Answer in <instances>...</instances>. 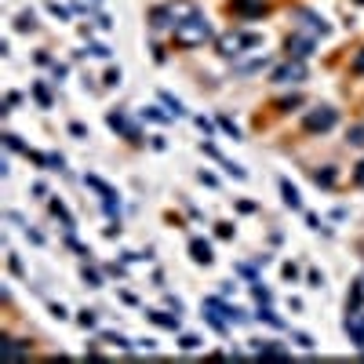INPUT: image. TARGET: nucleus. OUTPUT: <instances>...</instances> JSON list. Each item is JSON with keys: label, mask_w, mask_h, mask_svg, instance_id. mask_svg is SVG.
<instances>
[{"label": "nucleus", "mask_w": 364, "mask_h": 364, "mask_svg": "<svg viewBox=\"0 0 364 364\" xmlns=\"http://www.w3.org/2000/svg\"><path fill=\"white\" fill-rule=\"evenodd\" d=\"M306 132H313V135H320V132H332V127L339 124V113L332 110V106H317V110H310L306 113Z\"/></svg>", "instance_id": "39448f33"}, {"label": "nucleus", "mask_w": 364, "mask_h": 364, "mask_svg": "<svg viewBox=\"0 0 364 364\" xmlns=\"http://www.w3.org/2000/svg\"><path fill=\"white\" fill-rule=\"evenodd\" d=\"M171 33H175V44L179 48H201V44H208V40H211V23H208L204 15H197V18L179 23Z\"/></svg>", "instance_id": "f03ea898"}, {"label": "nucleus", "mask_w": 364, "mask_h": 364, "mask_svg": "<svg viewBox=\"0 0 364 364\" xmlns=\"http://www.w3.org/2000/svg\"><path fill=\"white\" fill-rule=\"evenodd\" d=\"M284 277H288V281H295V277H299V266H295V263H284Z\"/></svg>", "instance_id": "e433bc0d"}, {"label": "nucleus", "mask_w": 364, "mask_h": 364, "mask_svg": "<svg viewBox=\"0 0 364 364\" xmlns=\"http://www.w3.org/2000/svg\"><path fill=\"white\" fill-rule=\"evenodd\" d=\"M197 127H201V132H204V135H211V120H204V117H197Z\"/></svg>", "instance_id": "ea45409f"}, {"label": "nucleus", "mask_w": 364, "mask_h": 364, "mask_svg": "<svg viewBox=\"0 0 364 364\" xmlns=\"http://www.w3.org/2000/svg\"><path fill=\"white\" fill-rule=\"evenodd\" d=\"M77 325H80V328H95V313H92V310H84V313L77 317Z\"/></svg>", "instance_id": "a878e982"}, {"label": "nucleus", "mask_w": 364, "mask_h": 364, "mask_svg": "<svg viewBox=\"0 0 364 364\" xmlns=\"http://www.w3.org/2000/svg\"><path fill=\"white\" fill-rule=\"evenodd\" d=\"M92 55H99V58H110V48H106V44H92Z\"/></svg>", "instance_id": "c9c22d12"}, {"label": "nucleus", "mask_w": 364, "mask_h": 364, "mask_svg": "<svg viewBox=\"0 0 364 364\" xmlns=\"http://www.w3.org/2000/svg\"><path fill=\"white\" fill-rule=\"evenodd\" d=\"M299 102H303V99H299V95H291V99H281L277 106H281V110H291V106H299Z\"/></svg>", "instance_id": "72a5a7b5"}, {"label": "nucleus", "mask_w": 364, "mask_h": 364, "mask_svg": "<svg viewBox=\"0 0 364 364\" xmlns=\"http://www.w3.org/2000/svg\"><path fill=\"white\" fill-rule=\"evenodd\" d=\"M189 255H194V263H201V266H211V259H215V255H211V244L201 241V237L189 241Z\"/></svg>", "instance_id": "9b49d317"}, {"label": "nucleus", "mask_w": 364, "mask_h": 364, "mask_svg": "<svg viewBox=\"0 0 364 364\" xmlns=\"http://www.w3.org/2000/svg\"><path fill=\"white\" fill-rule=\"evenodd\" d=\"M353 73H360L364 77V48L357 51V58H353Z\"/></svg>", "instance_id": "473e14b6"}, {"label": "nucleus", "mask_w": 364, "mask_h": 364, "mask_svg": "<svg viewBox=\"0 0 364 364\" xmlns=\"http://www.w3.org/2000/svg\"><path fill=\"white\" fill-rule=\"evenodd\" d=\"M149 320L161 328H171V332H179V313H164V310H149Z\"/></svg>", "instance_id": "ddd939ff"}, {"label": "nucleus", "mask_w": 364, "mask_h": 364, "mask_svg": "<svg viewBox=\"0 0 364 364\" xmlns=\"http://www.w3.org/2000/svg\"><path fill=\"white\" fill-rule=\"evenodd\" d=\"M161 102L168 106V113H175V117H182V113H186V110H182V102H179V99H171L168 92H161Z\"/></svg>", "instance_id": "aec40b11"}, {"label": "nucleus", "mask_w": 364, "mask_h": 364, "mask_svg": "<svg viewBox=\"0 0 364 364\" xmlns=\"http://www.w3.org/2000/svg\"><path fill=\"white\" fill-rule=\"evenodd\" d=\"M299 80H306V62L303 58H288L284 66L273 70V84H299Z\"/></svg>", "instance_id": "423d86ee"}, {"label": "nucleus", "mask_w": 364, "mask_h": 364, "mask_svg": "<svg viewBox=\"0 0 364 364\" xmlns=\"http://www.w3.org/2000/svg\"><path fill=\"white\" fill-rule=\"evenodd\" d=\"M357 4H364V0H357Z\"/></svg>", "instance_id": "79ce46f5"}, {"label": "nucleus", "mask_w": 364, "mask_h": 364, "mask_svg": "<svg viewBox=\"0 0 364 364\" xmlns=\"http://www.w3.org/2000/svg\"><path fill=\"white\" fill-rule=\"evenodd\" d=\"M106 84H110V88H113V84H120V70H110V73H106Z\"/></svg>", "instance_id": "4c0bfd02"}, {"label": "nucleus", "mask_w": 364, "mask_h": 364, "mask_svg": "<svg viewBox=\"0 0 364 364\" xmlns=\"http://www.w3.org/2000/svg\"><path fill=\"white\" fill-rule=\"evenodd\" d=\"M263 66H270V58L259 51V55H255V58H248V62H237V73H259Z\"/></svg>", "instance_id": "4468645a"}, {"label": "nucleus", "mask_w": 364, "mask_h": 364, "mask_svg": "<svg viewBox=\"0 0 364 364\" xmlns=\"http://www.w3.org/2000/svg\"><path fill=\"white\" fill-rule=\"evenodd\" d=\"M233 11L244 15V18H263L270 11V4L266 0H233Z\"/></svg>", "instance_id": "9d476101"}, {"label": "nucleus", "mask_w": 364, "mask_h": 364, "mask_svg": "<svg viewBox=\"0 0 364 364\" xmlns=\"http://www.w3.org/2000/svg\"><path fill=\"white\" fill-rule=\"evenodd\" d=\"M51 215L62 219V226H66V230H73V215L66 211V204H62V201H51Z\"/></svg>", "instance_id": "f3484780"}, {"label": "nucleus", "mask_w": 364, "mask_h": 364, "mask_svg": "<svg viewBox=\"0 0 364 364\" xmlns=\"http://www.w3.org/2000/svg\"><path fill=\"white\" fill-rule=\"evenodd\" d=\"M215 48L222 58H233L237 62L244 51H255V48H263V33H222L215 40Z\"/></svg>", "instance_id": "7ed1b4c3"}, {"label": "nucleus", "mask_w": 364, "mask_h": 364, "mask_svg": "<svg viewBox=\"0 0 364 364\" xmlns=\"http://www.w3.org/2000/svg\"><path fill=\"white\" fill-rule=\"evenodd\" d=\"M313 44L317 40H310V37H303V33H291L288 40H284V51H288V58H310L313 55Z\"/></svg>", "instance_id": "0eeeda50"}, {"label": "nucleus", "mask_w": 364, "mask_h": 364, "mask_svg": "<svg viewBox=\"0 0 364 364\" xmlns=\"http://www.w3.org/2000/svg\"><path fill=\"white\" fill-rule=\"evenodd\" d=\"M342 328H346V335L353 339V346L364 353V313L350 310V313H346V320H342Z\"/></svg>", "instance_id": "6e6552de"}, {"label": "nucleus", "mask_w": 364, "mask_h": 364, "mask_svg": "<svg viewBox=\"0 0 364 364\" xmlns=\"http://www.w3.org/2000/svg\"><path fill=\"white\" fill-rule=\"evenodd\" d=\"M251 350L259 353V357H270V360H284L288 357L281 346H266V342H251Z\"/></svg>", "instance_id": "2eb2a0df"}, {"label": "nucleus", "mask_w": 364, "mask_h": 364, "mask_svg": "<svg viewBox=\"0 0 364 364\" xmlns=\"http://www.w3.org/2000/svg\"><path fill=\"white\" fill-rule=\"evenodd\" d=\"M295 342H299V346H303V350H313V339H310V335H303V332L295 335Z\"/></svg>", "instance_id": "2f4dec72"}, {"label": "nucleus", "mask_w": 364, "mask_h": 364, "mask_svg": "<svg viewBox=\"0 0 364 364\" xmlns=\"http://www.w3.org/2000/svg\"><path fill=\"white\" fill-rule=\"evenodd\" d=\"M179 346H182V350H197V346H201V339H197V335H182V339H179Z\"/></svg>", "instance_id": "bb28decb"}, {"label": "nucleus", "mask_w": 364, "mask_h": 364, "mask_svg": "<svg viewBox=\"0 0 364 364\" xmlns=\"http://www.w3.org/2000/svg\"><path fill=\"white\" fill-rule=\"evenodd\" d=\"M15 26L23 30V33H26V30H37V23H33V11H23V15H18V23H15Z\"/></svg>", "instance_id": "4be33fe9"}, {"label": "nucleus", "mask_w": 364, "mask_h": 364, "mask_svg": "<svg viewBox=\"0 0 364 364\" xmlns=\"http://www.w3.org/2000/svg\"><path fill=\"white\" fill-rule=\"evenodd\" d=\"M295 33H303V37H310V40H317V37H328L332 33V26L320 18L317 11H310V8H295Z\"/></svg>", "instance_id": "20e7f679"}, {"label": "nucleus", "mask_w": 364, "mask_h": 364, "mask_svg": "<svg viewBox=\"0 0 364 364\" xmlns=\"http://www.w3.org/2000/svg\"><path fill=\"white\" fill-rule=\"evenodd\" d=\"M0 357H4V360H23V357H30V350L18 346L15 339H4V342H0Z\"/></svg>", "instance_id": "f8f14e48"}, {"label": "nucleus", "mask_w": 364, "mask_h": 364, "mask_svg": "<svg viewBox=\"0 0 364 364\" xmlns=\"http://www.w3.org/2000/svg\"><path fill=\"white\" fill-rule=\"evenodd\" d=\"M201 8L194 4V0H168L164 8H153V15H149V26L153 30H175L179 23H186V18H197Z\"/></svg>", "instance_id": "f257e3e1"}, {"label": "nucleus", "mask_w": 364, "mask_h": 364, "mask_svg": "<svg viewBox=\"0 0 364 364\" xmlns=\"http://www.w3.org/2000/svg\"><path fill=\"white\" fill-rule=\"evenodd\" d=\"M48 168H51V171H62V168H66V161H62L58 153H51V157H48Z\"/></svg>", "instance_id": "c756f323"}, {"label": "nucleus", "mask_w": 364, "mask_h": 364, "mask_svg": "<svg viewBox=\"0 0 364 364\" xmlns=\"http://www.w3.org/2000/svg\"><path fill=\"white\" fill-rule=\"evenodd\" d=\"M215 233H219V237H233V226H230V222H219Z\"/></svg>", "instance_id": "58836bf2"}, {"label": "nucleus", "mask_w": 364, "mask_h": 364, "mask_svg": "<svg viewBox=\"0 0 364 364\" xmlns=\"http://www.w3.org/2000/svg\"><path fill=\"white\" fill-rule=\"evenodd\" d=\"M251 295L259 299V303H270V288H263V284H251Z\"/></svg>", "instance_id": "c85d7f7f"}, {"label": "nucleus", "mask_w": 364, "mask_h": 364, "mask_svg": "<svg viewBox=\"0 0 364 364\" xmlns=\"http://www.w3.org/2000/svg\"><path fill=\"white\" fill-rule=\"evenodd\" d=\"M84 281H88V288H99V284H102V277H99L95 270H88V266H84Z\"/></svg>", "instance_id": "cd10ccee"}, {"label": "nucleus", "mask_w": 364, "mask_h": 364, "mask_svg": "<svg viewBox=\"0 0 364 364\" xmlns=\"http://www.w3.org/2000/svg\"><path fill=\"white\" fill-rule=\"evenodd\" d=\"M106 120H110V127H113V132H120V135H127V142H142V135H139V127L132 124V120H127L120 110L117 113H110V117H106Z\"/></svg>", "instance_id": "1a4fd4ad"}, {"label": "nucleus", "mask_w": 364, "mask_h": 364, "mask_svg": "<svg viewBox=\"0 0 364 364\" xmlns=\"http://www.w3.org/2000/svg\"><path fill=\"white\" fill-rule=\"evenodd\" d=\"M106 342H113V346H132V342H127V339H120V335H102Z\"/></svg>", "instance_id": "f704fd0d"}, {"label": "nucleus", "mask_w": 364, "mask_h": 364, "mask_svg": "<svg viewBox=\"0 0 364 364\" xmlns=\"http://www.w3.org/2000/svg\"><path fill=\"white\" fill-rule=\"evenodd\" d=\"M33 99H37L40 106H44V110L51 106V95H48V88H44V84H37V88H33Z\"/></svg>", "instance_id": "412c9836"}, {"label": "nucleus", "mask_w": 364, "mask_h": 364, "mask_svg": "<svg viewBox=\"0 0 364 364\" xmlns=\"http://www.w3.org/2000/svg\"><path fill=\"white\" fill-rule=\"evenodd\" d=\"M48 8H51V11L58 15V18H70V8H62V4H58V0H51V4H48Z\"/></svg>", "instance_id": "7c9ffc66"}, {"label": "nucleus", "mask_w": 364, "mask_h": 364, "mask_svg": "<svg viewBox=\"0 0 364 364\" xmlns=\"http://www.w3.org/2000/svg\"><path fill=\"white\" fill-rule=\"evenodd\" d=\"M357 182H360V186H364V161H360V164H357Z\"/></svg>", "instance_id": "a19ab883"}, {"label": "nucleus", "mask_w": 364, "mask_h": 364, "mask_svg": "<svg viewBox=\"0 0 364 364\" xmlns=\"http://www.w3.org/2000/svg\"><path fill=\"white\" fill-rule=\"evenodd\" d=\"M146 117H149V120H161V124H164V120H171L175 113H164V110H157V106H149V110H146Z\"/></svg>", "instance_id": "393cba45"}, {"label": "nucleus", "mask_w": 364, "mask_h": 364, "mask_svg": "<svg viewBox=\"0 0 364 364\" xmlns=\"http://www.w3.org/2000/svg\"><path fill=\"white\" fill-rule=\"evenodd\" d=\"M281 194H284V204H288V208H303V197H299V189H295L288 179H281Z\"/></svg>", "instance_id": "dca6fc26"}, {"label": "nucleus", "mask_w": 364, "mask_h": 364, "mask_svg": "<svg viewBox=\"0 0 364 364\" xmlns=\"http://www.w3.org/2000/svg\"><path fill=\"white\" fill-rule=\"evenodd\" d=\"M346 142H350V146H364V120L353 124L350 132H346Z\"/></svg>", "instance_id": "6ab92c4d"}, {"label": "nucleus", "mask_w": 364, "mask_h": 364, "mask_svg": "<svg viewBox=\"0 0 364 364\" xmlns=\"http://www.w3.org/2000/svg\"><path fill=\"white\" fill-rule=\"evenodd\" d=\"M259 320H266V325H273V328H284V320L277 317L273 310H259Z\"/></svg>", "instance_id": "5701e85b"}, {"label": "nucleus", "mask_w": 364, "mask_h": 364, "mask_svg": "<svg viewBox=\"0 0 364 364\" xmlns=\"http://www.w3.org/2000/svg\"><path fill=\"white\" fill-rule=\"evenodd\" d=\"M335 179H339V175H335L332 168H320V171H313V182H317V186H335Z\"/></svg>", "instance_id": "a211bd4d"}, {"label": "nucleus", "mask_w": 364, "mask_h": 364, "mask_svg": "<svg viewBox=\"0 0 364 364\" xmlns=\"http://www.w3.org/2000/svg\"><path fill=\"white\" fill-rule=\"evenodd\" d=\"M219 124H222V132H226V135H233V139H241V127L233 124L230 117H219Z\"/></svg>", "instance_id": "b1692460"}]
</instances>
